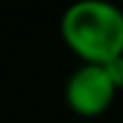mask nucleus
<instances>
[{"mask_svg": "<svg viewBox=\"0 0 123 123\" xmlns=\"http://www.w3.org/2000/svg\"><path fill=\"white\" fill-rule=\"evenodd\" d=\"M115 84L110 82L104 65L82 63L65 82V99L71 110L84 117L102 115L115 99Z\"/></svg>", "mask_w": 123, "mask_h": 123, "instance_id": "f03ea898", "label": "nucleus"}, {"mask_svg": "<svg viewBox=\"0 0 123 123\" xmlns=\"http://www.w3.org/2000/svg\"><path fill=\"white\" fill-rule=\"evenodd\" d=\"M104 69H106L110 82L115 84V89H117V91L123 89V54H121V56L110 58L108 63H104Z\"/></svg>", "mask_w": 123, "mask_h": 123, "instance_id": "7ed1b4c3", "label": "nucleus"}, {"mask_svg": "<svg viewBox=\"0 0 123 123\" xmlns=\"http://www.w3.org/2000/svg\"><path fill=\"white\" fill-rule=\"evenodd\" d=\"M61 35L82 63L104 65L123 54V9L110 0H78L65 9Z\"/></svg>", "mask_w": 123, "mask_h": 123, "instance_id": "f257e3e1", "label": "nucleus"}]
</instances>
